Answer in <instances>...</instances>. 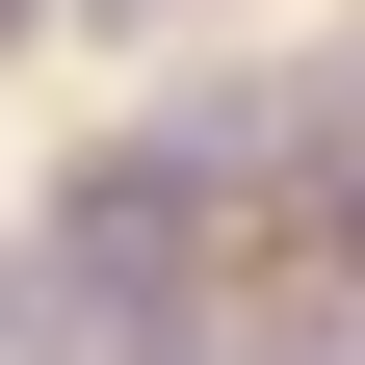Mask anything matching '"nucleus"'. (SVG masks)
I'll use <instances>...</instances> for the list:
<instances>
[{
	"label": "nucleus",
	"mask_w": 365,
	"mask_h": 365,
	"mask_svg": "<svg viewBox=\"0 0 365 365\" xmlns=\"http://www.w3.org/2000/svg\"><path fill=\"white\" fill-rule=\"evenodd\" d=\"M0 26H26V0H0Z\"/></svg>",
	"instance_id": "obj_1"
}]
</instances>
